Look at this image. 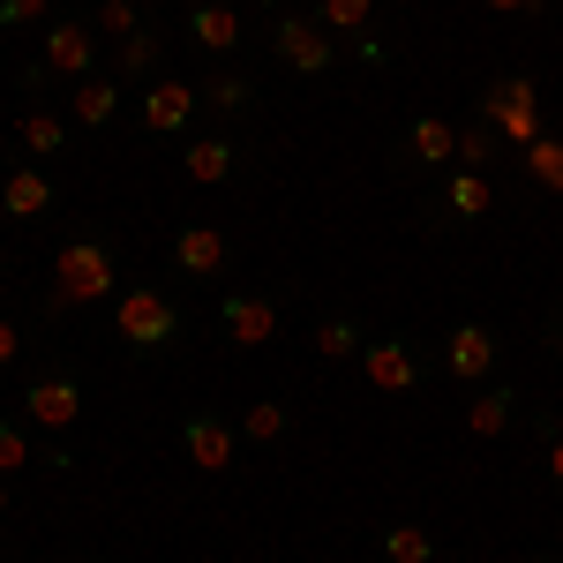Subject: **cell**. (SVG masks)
<instances>
[{
    "label": "cell",
    "instance_id": "6da1fadb",
    "mask_svg": "<svg viewBox=\"0 0 563 563\" xmlns=\"http://www.w3.org/2000/svg\"><path fill=\"white\" fill-rule=\"evenodd\" d=\"M113 331H121L135 353H166L180 339V308L166 301L158 286H121V294H113Z\"/></svg>",
    "mask_w": 563,
    "mask_h": 563
},
{
    "label": "cell",
    "instance_id": "7a4b0ae2",
    "mask_svg": "<svg viewBox=\"0 0 563 563\" xmlns=\"http://www.w3.org/2000/svg\"><path fill=\"white\" fill-rule=\"evenodd\" d=\"M106 294H121V271H113V249L106 241H68L60 263H53V301H106Z\"/></svg>",
    "mask_w": 563,
    "mask_h": 563
},
{
    "label": "cell",
    "instance_id": "3957f363",
    "mask_svg": "<svg viewBox=\"0 0 563 563\" xmlns=\"http://www.w3.org/2000/svg\"><path fill=\"white\" fill-rule=\"evenodd\" d=\"M481 121L504 135L511 151H526V143H541V90H533V76H504V84H488V98H481Z\"/></svg>",
    "mask_w": 563,
    "mask_h": 563
},
{
    "label": "cell",
    "instance_id": "277c9868",
    "mask_svg": "<svg viewBox=\"0 0 563 563\" xmlns=\"http://www.w3.org/2000/svg\"><path fill=\"white\" fill-rule=\"evenodd\" d=\"M271 53H278L294 76H331V68H339V45H331V31H323L316 15H278V23H271Z\"/></svg>",
    "mask_w": 563,
    "mask_h": 563
},
{
    "label": "cell",
    "instance_id": "5b68a950",
    "mask_svg": "<svg viewBox=\"0 0 563 563\" xmlns=\"http://www.w3.org/2000/svg\"><path fill=\"white\" fill-rule=\"evenodd\" d=\"M38 68H45V76L84 84L90 68H98V31H90V23H76V15H68V23H53V31H45V45H38Z\"/></svg>",
    "mask_w": 563,
    "mask_h": 563
},
{
    "label": "cell",
    "instance_id": "8992f818",
    "mask_svg": "<svg viewBox=\"0 0 563 563\" xmlns=\"http://www.w3.org/2000/svg\"><path fill=\"white\" fill-rule=\"evenodd\" d=\"M23 421H31V429H76V421H84V384H76V376H38V384L23 390Z\"/></svg>",
    "mask_w": 563,
    "mask_h": 563
},
{
    "label": "cell",
    "instance_id": "52a82bcc",
    "mask_svg": "<svg viewBox=\"0 0 563 563\" xmlns=\"http://www.w3.org/2000/svg\"><path fill=\"white\" fill-rule=\"evenodd\" d=\"M218 331H225V346H271V339H278V301H263V294H225V301H218Z\"/></svg>",
    "mask_w": 563,
    "mask_h": 563
},
{
    "label": "cell",
    "instance_id": "ba28073f",
    "mask_svg": "<svg viewBox=\"0 0 563 563\" xmlns=\"http://www.w3.org/2000/svg\"><path fill=\"white\" fill-rule=\"evenodd\" d=\"M443 376L488 384V376H496V331H488V323H459V331L443 339Z\"/></svg>",
    "mask_w": 563,
    "mask_h": 563
},
{
    "label": "cell",
    "instance_id": "9c48e42d",
    "mask_svg": "<svg viewBox=\"0 0 563 563\" xmlns=\"http://www.w3.org/2000/svg\"><path fill=\"white\" fill-rule=\"evenodd\" d=\"M196 84H180V76H158V84L143 90V135H180L196 121Z\"/></svg>",
    "mask_w": 563,
    "mask_h": 563
},
{
    "label": "cell",
    "instance_id": "30bf717a",
    "mask_svg": "<svg viewBox=\"0 0 563 563\" xmlns=\"http://www.w3.org/2000/svg\"><path fill=\"white\" fill-rule=\"evenodd\" d=\"M361 376L376 390H421V353L406 339H368L361 346Z\"/></svg>",
    "mask_w": 563,
    "mask_h": 563
},
{
    "label": "cell",
    "instance_id": "8fae6325",
    "mask_svg": "<svg viewBox=\"0 0 563 563\" xmlns=\"http://www.w3.org/2000/svg\"><path fill=\"white\" fill-rule=\"evenodd\" d=\"M180 443H188V459H196L203 474H225V466H233V451H241V435L225 429L218 413H188V421H180Z\"/></svg>",
    "mask_w": 563,
    "mask_h": 563
},
{
    "label": "cell",
    "instance_id": "7c38bea8",
    "mask_svg": "<svg viewBox=\"0 0 563 563\" xmlns=\"http://www.w3.org/2000/svg\"><path fill=\"white\" fill-rule=\"evenodd\" d=\"M225 256H233V249H225L218 225H180V233H174V271H180V278H218Z\"/></svg>",
    "mask_w": 563,
    "mask_h": 563
},
{
    "label": "cell",
    "instance_id": "4fadbf2b",
    "mask_svg": "<svg viewBox=\"0 0 563 563\" xmlns=\"http://www.w3.org/2000/svg\"><path fill=\"white\" fill-rule=\"evenodd\" d=\"M443 211L459 218V225H474V218L496 211V180L474 174V166H459V174H443Z\"/></svg>",
    "mask_w": 563,
    "mask_h": 563
},
{
    "label": "cell",
    "instance_id": "5bb4252c",
    "mask_svg": "<svg viewBox=\"0 0 563 563\" xmlns=\"http://www.w3.org/2000/svg\"><path fill=\"white\" fill-rule=\"evenodd\" d=\"M188 38L203 45V53H233V45H241V8H233V0L188 8Z\"/></svg>",
    "mask_w": 563,
    "mask_h": 563
},
{
    "label": "cell",
    "instance_id": "9a60e30c",
    "mask_svg": "<svg viewBox=\"0 0 563 563\" xmlns=\"http://www.w3.org/2000/svg\"><path fill=\"white\" fill-rule=\"evenodd\" d=\"M15 135H23L31 158H60V151H68V113H60V106H23V113H15Z\"/></svg>",
    "mask_w": 563,
    "mask_h": 563
},
{
    "label": "cell",
    "instance_id": "2e32d148",
    "mask_svg": "<svg viewBox=\"0 0 563 563\" xmlns=\"http://www.w3.org/2000/svg\"><path fill=\"white\" fill-rule=\"evenodd\" d=\"M0 203H8V218H45L53 211V174L45 166H15L0 180Z\"/></svg>",
    "mask_w": 563,
    "mask_h": 563
},
{
    "label": "cell",
    "instance_id": "e0dca14e",
    "mask_svg": "<svg viewBox=\"0 0 563 563\" xmlns=\"http://www.w3.org/2000/svg\"><path fill=\"white\" fill-rule=\"evenodd\" d=\"M121 113V76H84L76 98H68V121H84V129H106Z\"/></svg>",
    "mask_w": 563,
    "mask_h": 563
},
{
    "label": "cell",
    "instance_id": "ac0fdd59",
    "mask_svg": "<svg viewBox=\"0 0 563 563\" xmlns=\"http://www.w3.org/2000/svg\"><path fill=\"white\" fill-rule=\"evenodd\" d=\"M406 151H413V166H451V158H459V129H451L443 113H421V121L406 129Z\"/></svg>",
    "mask_w": 563,
    "mask_h": 563
},
{
    "label": "cell",
    "instance_id": "d6986e66",
    "mask_svg": "<svg viewBox=\"0 0 563 563\" xmlns=\"http://www.w3.org/2000/svg\"><path fill=\"white\" fill-rule=\"evenodd\" d=\"M519 421V398L511 390H474V406H466V429L481 435V443H496V435Z\"/></svg>",
    "mask_w": 563,
    "mask_h": 563
},
{
    "label": "cell",
    "instance_id": "ffe728a7",
    "mask_svg": "<svg viewBox=\"0 0 563 563\" xmlns=\"http://www.w3.org/2000/svg\"><path fill=\"white\" fill-rule=\"evenodd\" d=\"M180 174L196 180V188H218V180H233V143H188V151H180Z\"/></svg>",
    "mask_w": 563,
    "mask_h": 563
},
{
    "label": "cell",
    "instance_id": "44dd1931",
    "mask_svg": "<svg viewBox=\"0 0 563 563\" xmlns=\"http://www.w3.org/2000/svg\"><path fill=\"white\" fill-rule=\"evenodd\" d=\"M519 166L533 188H549V196H563V135H541V143H526Z\"/></svg>",
    "mask_w": 563,
    "mask_h": 563
},
{
    "label": "cell",
    "instance_id": "7402d4cb",
    "mask_svg": "<svg viewBox=\"0 0 563 563\" xmlns=\"http://www.w3.org/2000/svg\"><path fill=\"white\" fill-rule=\"evenodd\" d=\"M158 53H166V45H158V31L143 23L135 38H121V53H113V76H121V84H143V76L158 68Z\"/></svg>",
    "mask_w": 563,
    "mask_h": 563
},
{
    "label": "cell",
    "instance_id": "603a6c76",
    "mask_svg": "<svg viewBox=\"0 0 563 563\" xmlns=\"http://www.w3.org/2000/svg\"><path fill=\"white\" fill-rule=\"evenodd\" d=\"M368 15H376V0H316V23H323L331 38H361Z\"/></svg>",
    "mask_w": 563,
    "mask_h": 563
},
{
    "label": "cell",
    "instance_id": "cb8c5ba5",
    "mask_svg": "<svg viewBox=\"0 0 563 563\" xmlns=\"http://www.w3.org/2000/svg\"><path fill=\"white\" fill-rule=\"evenodd\" d=\"M384 563H435L429 526H384Z\"/></svg>",
    "mask_w": 563,
    "mask_h": 563
},
{
    "label": "cell",
    "instance_id": "d4e9b609",
    "mask_svg": "<svg viewBox=\"0 0 563 563\" xmlns=\"http://www.w3.org/2000/svg\"><path fill=\"white\" fill-rule=\"evenodd\" d=\"M361 346H368V339H361V323H353V316L316 323V353H323V361H361Z\"/></svg>",
    "mask_w": 563,
    "mask_h": 563
},
{
    "label": "cell",
    "instance_id": "484cf974",
    "mask_svg": "<svg viewBox=\"0 0 563 563\" xmlns=\"http://www.w3.org/2000/svg\"><path fill=\"white\" fill-rule=\"evenodd\" d=\"M286 429H294V413H286L278 398H263V406L241 413V435H249V443H286Z\"/></svg>",
    "mask_w": 563,
    "mask_h": 563
},
{
    "label": "cell",
    "instance_id": "4316f807",
    "mask_svg": "<svg viewBox=\"0 0 563 563\" xmlns=\"http://www.w3.org/2000/svg\"><path fill=\"white\" fill-rule=\"evenodd\" d=\"M98 38H135L143 31V15H135V0H98V23H90Z\"/></svg>",
    "mask_w": 563,
    "mask_h": 563
},
{
    "label": "cell",
    "instance_id": "83f0119b",
    "mask_svg": "<svg viewBox=\"0 0 563 563\" xmlns=\"http://www.w3.org/2000/svg\"><path fill=\"white\" fill-rule=\"evenodd\" d=\"M203 106H218V113H249V106H256V84H249V76H218V84L203 90Z\"/></svg>",
    "mask_w": 563,
    "mask_h": 563
},
{
    "label": "cell",
    "instance_id": "f1b7e54d",
    "mask_svg": "<svg viewBox=\"0 0 563 563\" xmlns=\"http://www.w3.org/2000/svg\"><path fill=\"white\" fill-rule=\"evenodd\" d=\"M459 166H474V174L496 166V129H488V121H481V129H459Z\"/></svg>",
    "mask_w": 563,
    "mask_h": 563
},
{
    "label": "cell",
    "instance_id": "f546056e",
    "mask_svg": "<svg viewBox=\"0 0 563 563\" xmlns=\"http://www.w3.org/2000/svg\"><path fill=\"white\" fill-rule=\"evenodd\" d=\"M23 466H31V435L15 429V421H0V481L23 474Z\"/></svg>",
    "mask_w": 563,
    "mask_h": 563
},
{
    "label": "cell",
    "instance_id": "4dcf8cb0",
    "mask_svg": "<svg viewBox=\"0 0 563 563\" xmlns=\"http://www.w3.org/2000/svg\"><path fill=\"white\" fill-rule=\"evenodd\" d=\"M45 8H53V0H0V23H8V31H15V23H38Z\"/></svg>",
    "mask_w": 563,
    "mask_h": 563
},
{
    "label": "cell",
    "instance_id": "1f68e13d",
    "mask_svg": "<svg viewBox=\"0 0 563 563\" xmlns=\"http://www.w3.org/2000/svg\"><path fill=\"white\" fill-rule=\"evenodd\" d=\"M353 53H361V68H384V60H390V45L376 38V31H361V38H353Z\"/></svg>",
    "mask_w": 563,
    "mask_h": 563
},
{
    "label": "cell",
    "instance_id": "d6a6232c",
    "mask_svg": "<svg viewBox=\"0 0 563 563\" xmlns=\"http://www.w3.org/2000/svg\"><path fill=\"white\" fill-rule=\"evenodd\" d=\"M15 353H23V323H8V316H0V368H8Z\"/></svg>",
    "mask_w": 563,
    "mask_h": 563
},
{
    "label": "cell",
    "instance_id": "836d02e7",
    "mask_svg": "<svg viewBox=\"0 0 563 563\" xmlns=\"http://www.w3.org/2000/svg\"><path fill=\"white\" fill-rule=\"evenodd\" d=\"M481 8H496V15H533L541 0H481Z\"/></svg>",
    "mask_w": 563,
    "mask_h": 563
},
{
    "label": "cell",
    "instance_id": "e575fe53",
    "mask_svg": "<svg viewBox=\"0 0 563 563\" xmlns=\"http://www.w3.org/2000/svg\"><path fill=\"white\" fill-rule=\"evenodd\" d=\"M549 474H556V488H563V435L549 443Z\"/></svg>",
    "mask_w": 563,
    "mask_h": 563
},
{
    "label": "cell",
    "instance_id": "d590c367",
    "mask_svg": "<svg viewBox=\"0 0 563 563\" xmlns=\"http://www.w3.org/2000/svg\"><path fill=\"white\" fill-rule=\"evenodd\" d=\"M556 353H563V316H556Z\"/></svg>",
    "mask_w": 563,
    "mask_h": 563
},
{
    "label": "cell",
    "instance_id": "8d00e7d4",
    "mask_svg": "<svg viewBox=\"0 0 563 563\" xmlns=\"http://www.w3.org/2000/svg\"><path fill=\"white\" fill-rule=\"evenodd\" d=\"M0 511H8V481H0Z\"/></svg>",
    "mask_w": 563,
    "mask_h": 563
},
{
    "label": "cell",
    "instance_id": "74e56055",
    "mask_svg": "<svg viewBox=\"0 0 563 563\" xmlns=\"http://www.w3.org/2000/svg\"><path fill=\"white\" fill-rule=\"evenodd\" d=\"M241 8H271V0H241Z\"/></svg>",
    "mask_w": 563,
    "mask_h": 563
},
{
    "label": "cell",
    "instance_id": "f35d334b",
    "mask_svg": "<svg viewBox=\"0 0 563 563\" xmlns=\"http://www.w3.org/2000/svg\"><path fill=\"white\" fill-rule=\"evenodd\" d=\"M526 563H556V556H526Z\"/></svg>",
    "mask_w": 563,
    "mask_h": 563
},
{
    "label": "cell",
    "instance_id": "ab89813d",
    "mask_svg": "<svg viewBox=\"0 0 563 563\" xmlns=\"http://www.w3.org/2000/svg\"><path fill=\"white\" fill-rule=\"evenodd\" d=\"M188 8H203V0H188Z\"/></svg>",
    "mask_w": 563,
    "mask_h": 563
},
{
    "label": "cell",
    "instance_id": "60d3db41",
    "mask_svg": "<svg viewBox=\"0 0 563 563\" xmlns=\"http://www.w3.org/2000/svg\"><path fill=\"white\" fill-rule=\"evenodd\" d=\"M0 271H8V256H0Z\"/></svg>",
    "mask_w": 563,
    "mask_h": 563
},
{
    "label": "cell",
    "instance_id": "b9f144b4",
    "mask_svg": "<svg viewBox=\"0 0 563 563\" xmlns=\"http://www.w3.org/2000/svg\"><path fill=\"white\" fill-rule=\"evenodd\" d=\"M0 218H8V203H0Z\"/></svg>",
    "mask_w": 563,
    "mask_h": 563
}]
</instances>
